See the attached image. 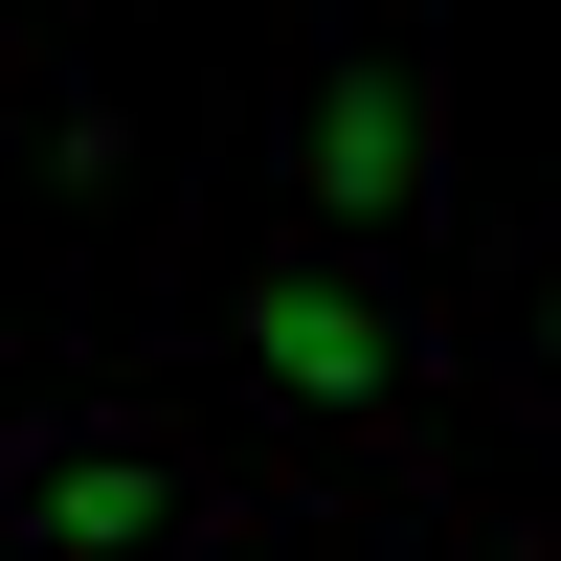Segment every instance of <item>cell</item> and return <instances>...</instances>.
<instances>
[{
  "instance_id": "6",
  "label": "cell",
  "mask_w": 561,
  "mask_h": 561,
  "mask_svg": "<svg viewBox=\"0 0 561 561\" xmlns=\"http://www.w3.org/2000/svg\"><path fill=\"white\" fill-rule=\"evenodd\" d=\"M0 113H23V23H0Z\"/></svg>"
},
{
  "instance_id": "3",
  "label": "cell",
  "mask_w": 561,
  "mask_h": 561,
  "mask_svg": "<svg viewBox=\"0 0 561 561\" xmlns=\"http://www.w3.org/2000/svg\"><path fill=\"white\" fill-rule=\"evenodd\" d=\"M225 359H248V382L293 404L314 449H359V427H404V404H427V337H404V270L314 248V225H270V248L225 270Z\"/></svg>"
},
{
  "instance_id": "4",
  "label": "cell",
  "mask_w": 561,
  "mask_h": 561,
  "mask_svg": "<svg viewBox=\"0 0 561 561\" xmlns=\"http://www.w3.org/2000/svg\"><path fill=\"white\" fill-rule=\"evenodd\" d=\"M517 382H539V404H561V248H539V270H517Z\"/></svg>"
},
{
  "instance_id": "5",
  "label": "cell",
  "mask_w": 561,
  "mask_h": 561,
  "mask_svg": "<svg viewBox=\"0 0 561 561\" xmlns=\"http://www.w3.org/2000/svg\"><path fill=\"white\" fill-rule=\"evenodd\" d=\"M449 561H561V539H449Z\"/></svg>"
},
{
  "instance_id": "1",
  "label": "cell",
  "mask_w": 561,
  "mask_h": 561,
  "mask_svg": "<svg viewBox=\"0 0 561 561\" xmlns=\"http://www.w3.org/2000/svg\"><path fill=\"white\" fill-rule=\"evenodd\" d=\"M225 472L158 382H23L0 404V561H203Z\"/></svg>"
},
{
  "instance_id": "2",
  "label": "cell",
  "mask_w": 561,
  "mask_h": 561,
  "mask_svg": "<svg viewBox=\"0 0 561 561\" xmlns=\"http://www.w3.org/2000/svg\"><path fill=\"white\" fill-rule=\"evenodd\" d=\"M293 225L359 270H404L449 225V113H427V23L404 0H359V23L293 45Z\"/></svg>"
}]
</instances>
